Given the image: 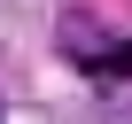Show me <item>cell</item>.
Returning <instances> with one entry per match:
<instances>
[{
  "mask_svg": "<svg viewBox=\"0 0 132 124\" xmlns=\"http://www.w3.org/2000/svg\"><path fill=\"white\" fill-rule=\"evenodd\" d=\"M62 47H78L86 78H132V39H124V47H101L86 23H62Z\"/></svg>",
  "mask_w": 132,
  "mask_h": 124,
  "instance_id": "1",
  "label": "cell"
}]
</instances>
